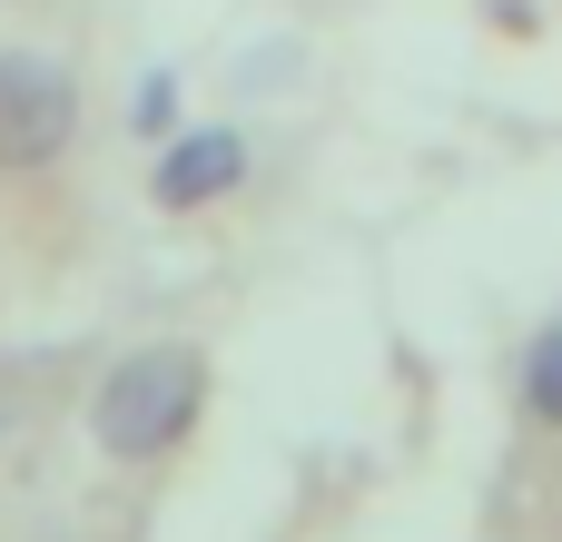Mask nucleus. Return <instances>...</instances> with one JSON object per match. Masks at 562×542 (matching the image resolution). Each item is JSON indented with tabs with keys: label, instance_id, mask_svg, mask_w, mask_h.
<instances>
[{
	"label": "nucleus",
	"instance_id": "f257e3e1",
	"mask_svg": "<svg viewBox=\"0 0 562 542\" xmlns=\"http://www.w3.org/2000/svg\"><path fill=\"white\" fill-rule=\"evenodd\" d=\"M198 405H207V355H198V346H138V355H119V365L99 375L89 434H99V454H119V464H158V454L198 425Z\"/></svg>",
	"mask_w": 562,
	"mask_h": 542
},
{
	"label": "nucleus",
	"instance_id": "f03ea898",
	"mask_svg": "<svg viewBox=\"0 0 562 542\" xmlns=\"http://www.w3.org/2000/svg\"><path fill=\"white\" fill-rule=\"evenodd\" d=\"M79 128V89L49 59H0V168H49Z\"/></svg>",
	"mask_w": 562,
	"mask_h": 542
},
{
	"label": "nucleus",
	"instance_id": "7ed1b4c3",
	"mask_svg": "<svg viewBox=\"0 0 562 542\" xmlns=\"http://www.w3.org/2000/svg\"><path fill=\"white\" fill-rule=\"evenodd\" d=\"M237 178H247V138L237 128H178V138H158V168H148L158 207H217Z\"/></svg>",
	"mask_w": 562,
	"mask_h": 542
},
{
	"label": "nucleus",
	"instance_id": "20e7f679",
	"mask_svg": "<svg viewBox=\"0 0 562 542\" xmlns=\"http://www.w3.org/2000/svg\"><path fill=\"white\" fill-rule=\"evenodd\" d=\"M524 405H533V425H553V434H562V316L524 346Z\"/></svg>",
	"mask_w": 562,
	"mask_h": 542
},
{
	"label": "nucleus",
	"instance_id": "39448f33",
	"mask_svg": "<svg viewBox=\"0 0 562 542\" xmlns=\"http://www.w3.org/2000/svg\"><path fill=\"white\" fill-rule=\"evenodd\" d=\"M128 118H138V138H168V118H178V79H168V69H148V79H138V99H128Z\"/></svg>",
	"mask_w": 562,
	"mask_h": 542
},
{
	"label": "nucleus",
	"instance_id": "423d86ee",
	"mask_svg": "<svg viewBox=\"0 0 562 542\" xmlns=\"http://www.w3.org/2000/svg\"><path fill=\"white\" fill-rule=\"evenodd\" d=\"M0 425H10V395H0Z\"/></svg>",
	"mask_w": 562,
	"mask_h": 542
}]
</instances>
